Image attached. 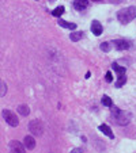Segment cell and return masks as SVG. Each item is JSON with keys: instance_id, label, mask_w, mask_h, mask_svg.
<instances>
[{"instance_id": "1", "label": "cell", "mask_w": 136, "mask_h": 153, "mask_svg": "<svg viewBox=\"0 0 136 153\" xmlns=\"http://www.w3.org/2000/svg\"><path fill=\"white\" fill-rule=\"evenodd\" d=\"M112 118L117 125L125 126V125H128L131 122V114L128 113V111L120 110L117 107H113L112 108Z\"/></svg>"}, {"instance_id": "2", "label": "cell", "mask_w": 136, "mask_h": 153, "mask_svg": "<svg viewBox=\"0 0 136 153\" xmlns=\"http://www.w3.org/2000/svg\"><path fill=\"white\" fill-rule=\"evenodd\" d=\"M135 18H136V7H133V6L122 8L117 12V19H119L122 25L129 23L131 20H133Z\"/></svg>"}, {"instance_id": "3", "label": "cell", "mask_w": 136, "mask_h": 153, "mask_svg": "<svg viewBox=\"0 0 136 153\" xmlns=\"http://www.w3.org/2000/svg\"><path fill=\"white\" fill-rule=\"evenodd\" d=\"M112 68L114 69V72L117 73V81L114 85L117 87V88H121L122 85H124L125 83H127V76H125V72H127V69H125V67H120L119 64L113 62L112 64Z\"/></svg>"}, {"instance_id": "4", "label": "cell", "mask_w": 136, "mask_h": 153, "mask_svg": "<svg viewBox=\"0 0 136 153\" xmlns=\"http://www.w3.org/2000/svg\"><path fill=\"white\" fill-rule=\"evenodd\" d=\"M29 130L32 131L34 136H42L44 133V125L41 121H38V119H34V121H32L29 123Z\"/></svg>"}, {"instance_id": "5", "label": "cell", "mask_w": 136, "mask_h": 153, "mask_svg": "<svg viewBox=\"0 0 136 153\" xmlns=\"http://www.w3.org/2000/svg\"><path fill=\"white\" fill-rule=\"evenodd\" d=\"M3 118L6 119V122L10 125V126H12V127H17L18 125H19V121H18V118H17V115H15L12 111H10V110H3Z\"/></svg>"}, {"instance_id": "6", "label": "cell", "mask_w": 136, "mask_h": 153, "mask_svg": "<svg viewBox=\"0 0 136 153\" xmlns=\"http://www.w3.org/2000/svg\"><path fill=\"white\" fill-rule=\"evenodd\" d=\"M10 153H26L25 152V146L18 141L10 142Z\"/></svg>"}, {"instance_id": "7", "label": "cell", "mask_w": 136, "mask_h": 153, "mask_svg": "<svg viewBox=\"0 0 136 153\" xmlns=\"http://www.w3.org/2000/svg\"><path fill=\"white\" fill-rule=\"evenodd\" d=\"M113 43V46L116 48L117 50H127V49H129V42H127L125 39H117V41H114V42H112Z\"/></svg>"}, {"instance_id": "8", "label": "cell", "mask_w": 136, "mask_h": 153, "mask_svg": "<svg viewBox=\"0 0 136 153\" xmlns=\"http://www.w3.org/2000/svg\"><path fill=\"white\" fill-rule=\"evenodd\" d=\"M23 146H25V149H27V150H33L35 148L34 138H33L32 136H26L23 138Z\"/></svg>"}, {"instance_id": "9", "label": "cell", "mask_w": 136, "mask_h": 153, "mask_svg": "<svg viewBox=\"0 0 136 153\" xmlns=\"http://www.w3.org/2000/svg\"><path fill=\"white\" fill-rule=\"evenodd\" d=\"M91 31L94 33L95 37H99L102 34V25L99 23L98 20H93V23H91Z\"/></svg>"}, {"instance_id": "10", "label": "cell", "mask_w": 136, "mask_h": 153, "mask_svg": "<svg viewBox=\"0 0 136 153\" xmlns=\"http://www.w3.org/2000/svg\"><path fill=\"white\" fill-rule=\"evenodd\" d=\"M74 7H75L78 11H83L89 7V0H75L74 1Z\"/></svg>"}, {"instance_id": "11", "label": "cell", "mask_w": 136, "mask_h": 153, "mask_svg": "<svg viewBox=\"0 0 136 153\" xmlns=\"http://www.w3.org/2000/svg\"><path fill=\"white\" fill-rule=\"evenodd\" d=\"M99 130H101L102 133L105 134V136H107L109 137V138H114V134H113V131H112V129H110L109 126H107V125H99V127H98Z\"/></svg>"}, {"instance_id": "12", "label": "cell", "mask_w": 136, "mask_h": 153, "mask_svg": "<svg viewBox=\"0 0 136 153\" xmlns=\"http://www.w3.org/2000/svg\"><path fill=\"white\" fill-rule=\"evenodd\" d=\"M59 26L64 27V29H68V30H75L76 29V25L75 23H71V22H67V20H63V19H59Z\"/></svg>"}, {"instance_id": "13", "label": "cell", "mask_w": 136, "mask_h": 153, "mask_svg": "<svg viewBox=\"0 0 136 153\" xmlns=\"http://www.w3.org/2000/svg\"><path fill=\"white\" fill-rule=\"evenodd\" d=\"M18 111H19L20 115H23V117H27L30 114V108H29V106H26V104H20V106L18 107Z\"/></svg>"}, {"instance_id": "14", "label": "cell", "mask_w": 136, "mask_h": 153, "mask_svg": "<svg viewBox=\"0 0 136 153\" xmlns=\"http://www.w3.org/2000/svg\"><path fill=\"white\" fill-rule=\"evenodd\" d=\"M70 38H71V41H74V42H78V41H80L82 38H83V33H82V31L71 33V34H70Z\"/></svg>"}, {"instance_id": "15", "label": "cell", "mask_w": 136, "mask_h": 153, "mask_svg": "<svg viewBox=\"0 0 136 153\" xmlns=\"http://www.w3.org/2000/svg\"><path fill=\"white\" fill-rule=\"evenodd\" d=\"M101 102H102V104H104V106H106V107H112V106H113L112 99H110L107 95H104V96H102Z\"/></svg>"}, {"instance_id": "16", "label": "cell", "mask_w": 136, "mask_h": 153, "mask_svg": "<svg viewBox=\"0 0 136 153\" xmlns=\"http://www.w3.org/2000/svg\"><path fill=\"white\" fill-rule=\"evenodd\" d=\"M99 48H101V50H104V52H110L113 48V43L112 42H102Z\"/></svg>"}, {"instance_id": "17", "label": "cell", "mask_w": 136, "mask_h": 153, "mask_svg": "<svg viewBox=\"0 0 136 153\" xmlns=\"http://www.w3.org/2000/svg\"><path fill=\"white\" fill-rule=\"evenodd\" d=\"M6 94H7V85H6V83L0 79V98H2V96H4Z\"/></svg>"}, {"instance_id": "18", "label": "cell", "mask_w": 136, "mask_h": 153, "mask_svg": "<svg viewBox=\"0 0 136 153\" xmlns=\"http://www.w3.org/2000/svg\"><path fill=\"white\" fill-rule=\"evenodd\" d=\"M64 7L63 6H60V7H57V8H55V11H52V15L53 16H60V15H63L64 14Z\"/></svg>"}, {"instance_id": "19", "label": "cell", "mask_w": 136, "mask_h": 153, "mask_svg": "<svg viewBox=\"0 0 136 153\" xmlns=\"http://www.w3.org/2000/svg\"><path fill=\"white\" fill-rule=\"evenodd\" d=\"M105 79H106V81H107V83H112V81H113L112 72H106V77H105Z\"/></svg>"}, {"instance_id": "20", "label": "cell", "mask_w": 136, "mask_h": 153, "mask_svg": "<svg viewBox=\"0 0 136 153\" xmlns=\"http://www.w3.org/2000/svg\"><path fill=\"white\" fill-rule=\"evenodd\" d=\"M70 153H83V150H82L80 148H75V149H72Z\"/></svg>"}, {"instance_id": "21", "label": "cell", "mask_w": 136, "mask_h": 153, "mask_svg": "<svg viewBox=\"0 0 136 153\" xmlns=\"http://www.w3.org/2000/svg\"><path fill=\"white\" fill-rule=\"evenodd\" d=\"M94 1H99V0H94Z\"/></svg>"}]
</instances>
